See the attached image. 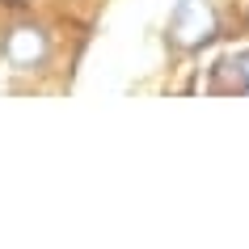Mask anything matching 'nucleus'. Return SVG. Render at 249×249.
<instances>
[{"mask_svg": "<svg viewBox=\"0 0 249 249\" xmlns=\"http://www.w3.org/2000/svg\"><path fill=\"white\" fill-rule=\"evenodd\" d=\"M215 34V9L211 0H182L169 17V42L173 47H203Z\"/></svg>", "mask_w": 249, "mask_h": 249, "instance_id": "nucleus-1", "label": "nucleus"}, {"mask_svg": "<svg viewBox=\"0 0 249 249\" xmlns=\"http://www.w3.org/2000/svg\"><path fill=\"white\" fill-rule=\"evenodd\" d=\"M4 55H9V64L21 68V72H34V68L47 59V34L38 26H17L9 30V38H4Z\"/></svg>", "mask_w": 249, "mask_h": 249, "instance_id": "nucleus-2", "label": "nucleus"}, {"mask_svg": "<svg viewBox=\"0 0 249 249\" xmlns=\"http://www.w3.org/2000/svg\"><path fill=\"white\" fill-rule=\"evenodd\" d=\"M211 89L215 93H249V51H236L211 68Z\"/></svg>", "mask_w": 249, "mask_h": 249, "instance_id": "nucleus-3", "label": "nucleus"}]
</instances>
